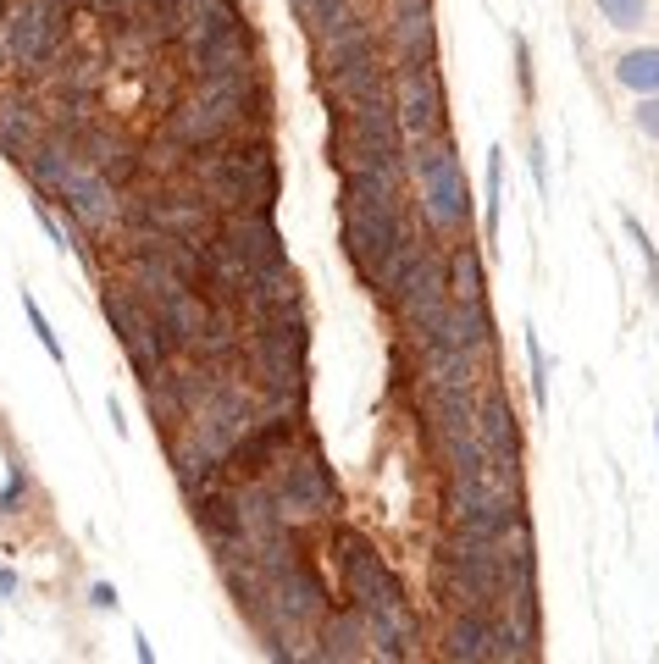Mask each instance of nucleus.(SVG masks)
Segmentation results:
<instances>
[{
    "instance_id": "f257e3e1",
    "label": "nucleus",
    "mask_w": 659,
    "mask_h": 664,
    "mask_svg": "<svg viewBox=\"0 0 659 664\" xmlns=\"http://www.w3.org/2000/svg\"><path fill=\"white\" fill-rule=\"evenodd\" d=\"M189 178L205 205L216 211H272L277 194V166L272 144H205L189 161Z\"/></svg>"
},
{
    "instance_id": "f03ea898",
    "label": "nucleus",
    "mask_w": 659,
    "mask_h": 664,
    "mask_svg": "<svg viewBox=\"0 0 659 664\" xmlns=\"http://www.w3.org/2000/svg\"><path fill=\"white\" fill-rule=\"evenodd\" d=\"M333 161L344 166V172H360V166H405V128H399L394 95L338 106Z\"/></svg>"
},
{
    "instance_id": "7ed1b4c3",
    "label": "nucleus",
    "mask_w": 659,
    "mask_h": 664,
    "mask_svg": "<svg viewBox=\"0 0 659 664\" xmlns=\"http://www.w3.org/2000/svg\"><path fill=\"white\" fill-rule=\"evenodd\" d=\"M410 172H416L427 227H432V233H460V227L471 222V194H466V178H460L455 144H449V139L410 144Z\"/></svg>"
},
{
    "instance_id": "20e7f679",
    "label": "nucleus",
    "mask_w": 659,
    "mask_h": 664,
    "mask_svg": "<svg viewBox=\"0 0 659 664\" xmlns=\"http://www.w3.org/2000/svg\"><path fill=\"white\" fill-rule=\"evenodd\" d=\"M100 310H106V321H111V332H117L122 355L133 360V371H139L144 382H161V377H167L172 349H167V338H161V327H156V316H150V305H144L139 294L106 288V294H100Z\"/></svg>"
},
{
    "instance_id": "39448f33",
    "label": "nucleus",
    "mask_w": 659,
    "mask_h": 664,
    "mask_svg": "<svg viewBox=\"0 0 659 664\" xmlns=\"http://www.w3.org/2000/svg\"><path fill=\"white\" fill-rule=\"evenodd\" d=\"M67 0H23L6 12V56L17 72H45L56 61L61 39H67Z\"/></svg>"
},
{
    "instance_id": "423d86ee",
    "label": "nucleus",
    "mask_w": 659,
    "mask_h": 664,
    "mask_svg": "<svg viewBox=\"0 0 659 664\" xmlns=\"http://www.w3.org/2000/svg\"><path fill=\"white\" fill-rule=\"evenodd\" d=\"M277 465H283V471H277L272 493H277V510H283V521H311V515H322V510H333V504H338L333 476H327V465L316 460L311 449L283 454Z\"/></svg>"
},
{
    "instance_id": "0eeeda50",
    "label": "nucleus",
    "mask_w": 659,
    "mask_h": 664,
    "mask_svg": "<svg viewBox=\"0 0 659 664\" xmlns=\"http://www.w3.org/2000/svg\"><path fill=\"white\" fill-rule=\"evenodd\" d=\"M338 565H344V587H349V598H355V609L405 604V581H399V570L383 565L366 537L338 532Z\"/></svg>"
},
{
    "instance_id": "6e6552de",
    "label": "nucleus",
    "mask_w": 659,
    "mask_h": 664,
    "mask_svg": "<svg viewBox=\"0 0 659 664\" xmlns=\"http://www.w3.org/2000/svg\"><path fill=\"white\" fill-rule=\"evenodd\" d=\"M394 111L399 128H405V144L438 139L444 133V78H438V67H399Z\"/></svg>"
},
{
    "instance_id": "1a4fd4ad",
    "label": "nucleus",
    "mask_w": 659,
    "mask_h": 664,
    "mask_svg": "<svg viewBox=\"0 0 659 664\" xmlns=\"http://www.w3.org/2000/svg\"><path fill=\"white\" fill-rule=\"evenodd\" d=\"M50 194H56V200L67 205V211L78 216L84 227H106V222H117V216H122L117 183H111V178H100L95 166L84 161V150H78V155L67 161V172L56 178V189H50Z\"/></svg>"
},
{
    "instance_id": "9d476101",
    "label": "nucleus",
    "mask_w": 659,
    "mask_h": 664,
    "mask_svg": "<svg viewBox=\"0 0 659 664\" xmlns=\"http://www.w3.org/2000/svg\"><path fill=\"white\" fill-rule=\"evenodd\" d=\"M410 233L405 211H360V205H344V255L355 261V272L372 283L377 261H383L388 249Z\"/></svg>"
},
{
    "instance_id": "9b49d317",
    "label": "nucleus",
    "mask_w": 659,
    "mask_h": 664,
    "mask_svg": "<svg viewBox=\"0 0 659 664\" xmlns=\"http://www.w3.org/2000/svg\"><path fill=\"white\" fill-rule=\"evenodd\" d=\"M133 227H144V233H172V238H200L205 227H211V205L200 200V194H139V205H128Z\"/></svg>"
},
{
    "instance_id": "f8f14e48",
    "label": "nucleus",
    "mask_w": 659,
    "mask_h": 664,
    "mask_svg": "<svg viewBox=\"0 0 659 664\" xmlns=\"http://www.w3.org/2000/svg\"><path fill=\"white\" fill-rule=\"evenodd\" d=\"M189 72L194 78H233V72H255V39L244 28V17L222 23L216 34L189 45Z\"/></svg>"
},
{
    "instance_id": "ddd939ff",
    "label": "nucleus",
    "mask_w": 659,
    "mask_h": 664,
    "mask_svg": "<svg viewBox=\"0 0 659 664\" xmlns=\"http://www.w3.org/2000/svg\"><path fill=\"white\" fill-rule=\"evenodd\" d=\"M444 659L449 664H499L504 659V637H499V609H455L444 631Z\"/></svg>"
},
{
    "instance_id": "4468645a",
    "label": "nucleus",
    "mask_w": 659,
    "mask_h": 664,
    "mask_svg": "<svg viewBox=\"0 0 659 664\" xmlns=\"http://www.w3.org/2000/svg\"><path fill=\"white\" fill-rule=\"evenodd\" d=\"M421 349H460V355H482V349L493 344V310L482 305V299H471V305H455L449 299L444 321L432 332H421L416 338Z\"/></svg>"
},
{
    "instance_id": "2eb2a0df",
    "label": "nucleus",
    "mask_w": 659,
    "mask_h": 664,
    "mask_svg": "<svg viewBox=\"0 0 659 664\" xmlns=\"http://www.w3.org/2000/svg\"><path fill=\"white\" fill-rule=\"evenodd\" d=\"M438 565L460 570L466 581H477V587H488V593L504 598V543H499V537L449 532V543L438 548Z\"/></svg>"
},
{
    "instance_id": "dca6fc26",
    "label": "nucleus",
    "mask_w": 659,
    "mask_h": 664,
    "mask_svg": "<svg viewBox=\"0 0 659 664\" xmlns=\"http://www.w3.org/2000/svg\"><path fill=\"white\" fill-rule=\"evenodd\" d=\"M394 95V78H388V61L377 50H360V56L338 61L327 72V100L333 106H355V100H388Z\"/></svg>"
},
{
    "instance_id": "f3484780",
    "label": "nucleus",
    "mask_w": 659,
    "mask_h": 664,
    "mask_svg": "<svg viewBox=\"0 0 659 664\" xmlns=\"http://www.w3.org/2000/svg\"><path fill=\"white\" fill-rule=\"evenodd\" d=\"M222 238H228L233 249H239L244 261L255 266V272H266V266H283V233L272 227V216L266 211H228V222H222Z\"/></svg>"
},
{
    "instance_id": "a211bd4d",
    "label": "nucleus",
    "mask_w": 659,
    "mask_h": 664,
    "mask_svg": "<svg viewBox=\"0 0 659 664\" xmlns=\"http://www.w3.org/2000/svg\"><path fill=\"white\" fill-rule=\"evenodd\" d=\"M39 139H45V106L34 95H23V89L0 95V150L12 161H23Z\"/></svg>"
},
{
    "instance_id": "6ab92c4d",
    "label": "nucleus",
    "mask_w": 659,
    "mask_h": 664,
    "mask_svg": "<svg viewBox=\"0 0 659 664\" xmlns=\"http://www.w3.org/2000/svg\"><path fill=\"white\" fill-rule=\"evenodd\" d=\"M477 432H482V449H488L504 471H521V427H516V410L504 404L499 388L477 404Z\"/></svg>"
},
{
    "instance_id": "aec40b11",
    "label": "nucleus",
    "mask_w": 659,
    "mask_h": 664,
    "mask_svg": "<svg viewBox=\"0 0 659 664\" xmlns=\"http://www.w3.org/2000/svg\"><path fill=\"white\" fill-rule=\"evenodd\" d=\"M360 626L366 642H377V659H410V642H416V615L410 604H383V609H360Z\"/></svg>"
},
{
    "instance_id": "412c9836",
    "label": "nucleus",
    "mask_w": 659,
    "mask_h": 664,
    "mask_svg": "<svg viewBox=\"0 0 659 664\" xmlns=\"http://www.w3.org/2000/svg\"><path fill=\"white\" fill-rule=\"evenodd\" d=\"M239 305L250 310L255 321L283 316V310H300V277L288 272V261H283V266H266V272L250 277V288H244Z\"/></svg>"
},
{
    "instance_id": "4be33fe9",
    "label": "nucleus",
    "mask_w": 659,
    "mask_h": 664,
    "mask_svg": "<svg viewBox=\"0 0 659 664\" xmlns=\"http://www.w3.org/2000/svg\"><path fill=\"white\" fill-rule=\"evenodd\" d=\"M78 150H84V161L111 183H128L133 172H139V150H133V139H122V133H111V128H95V122L84 128Z\"/></svg>"
},
{
    "instance_id": "5701e85b",
    "label": "nucleus",
    "mask_w": 659,
    "mask_h": 664,
    "mask_svg": "<svg viewBox=\"0 0 659 664\" xmlns=\"http://www.w3.org/2000/svg\"><path fill=\"white\" fill-rule=\"evenodd\" d=\"M239 349H244V338H239V321H233V310L205 305L200 332L189 338V355H194V360H205V366H228V360L239 355Z\"/></svg>"
},
{
    "instance_id": "b1692460",
    "label": "nucleus",
    "mask_w": 659,
    "mask_h": 664,
    "mask_svg": "<svg viewBox=\"0 0 659 664\" xmlns=\"http://www.w3.org/2000/svg\"><path fill=\"white\" fill-rule=\"evenodd\" d=\"M194 521H200L205 543L222 554V548H239L244 543V521H239V498L233 493H200L194 498Z\"/></svg>"
},
{
    "instance_id": "393cba45",
    "label": "nucleus",
    "mask_w": 659,
    "mask_h": 664,
    "mask_svg": "<svg viewBox=\"0 0 659 664\" xmlns=\"http://www.w3.org/2000/svg\"><path fill=\"white\" fill-rule=\"evenodd\" d=\"M360 50H377V28L366 23V17H338L333 28H322L316 34V61H322V72H333L338 61H349V56H360Z\"/></svg>"
},
{
    "instance_id": "a878e982",
    "label": "nucleus",
    "mask_w": 659,
    "mask_h": 664,
    "mask_svg": "<svg viewBox=\"0 0 659 664\" xmlns=\"http://www.w3.org/2000/svg\"><path fill=\"white\" fill-rule=\"evenodd\" d=\"M394 56H399V67H438V28H432V12H399L394 17Z\"/></svg>"
},
{
    "instance_id": "bb28decb",
    "label": "nucleus",
    "mask_w": 659,
    "mask_h": 664,
    "mask_svg": "<svg viewBox=\"0 0 659 664\" xmlns=\"http://www.w3.org/2000/svg\"><path fill=\"white\" fill-rule=\"evenodd\" d=\"M322 648H311V659H333V664H344V659H366V626L355 620V609H327L322 615Z\"/></svg>"
},
{
    "instance_id": "cd10ccee",
    "label": "nucleus",
    "mask_w": 659,
    "mask_h": 664,
    "mask_svg": "<svg viewBox=\"0 0 659 664\" xmlns=\"http://www.w3.org/2000/svg\"><path fill=\"white\" fill-rule=\"evenodd\" d=\"M172 476H178V487L189 498H200V493H211V482L222 476V465H216L194 438H183V443H172Z\"/></svg>"
},
{
    "instance_id": "c85d7f7f",
    "label": "nucleus",
    "mask_w": 659,
    "mask_h": 664,
    "mask_svg": "<svg viewBox=\"0 0 659 664\" xmlns=\"http://www.w3.org/2000/svg\"><path fill=\"white\" fill-rule=\"evenodd\" d=\"M421 377L427 388H477V355H460V349H421Z\"/></svg>"
},
{
    "instance_id": "c756f323",
    "label": "nucleus",
    "mask_w": 659,
    "mask_h": 664,
    "mask_svg": "<svg viewBox=\"0 0 659 664\" xmlns=\"http://www.w3.org/2000/svg\"><path fill=\"white\" fill-rule=\"evenodd\" d=\"M444 272H449V299L455 305H471V299H482V255H477V244H455L449 249V261H444Z\"/></svg>"
},
{
    "instance_id": "7c9ffc66",
    "label": "nucleus",
    "mask_w": 659,
    "mask_h": 664,
    "mask_svg": "<svg viewBox=\"0 0 659 664\" xmlns=\"http://www.w3.org/2000/svg\"><path fill=\"white\" fill-rule=\"evenodd\" d=\"M427 249H432V244H427V233H405V238H399V244L383 255V261H377L372 288H377V294H394V288H399V277H405L410 266H416L421 255H427Z\"/></svg>"
},
{
    "instance_id": "2f4dec72",
    "label": "nucleus",
    "mask_w": 659,
    "mask_h": 664,
    "mask_svg": "<svg viewBox=\"0 0 659 664\" xmlns=\"http://www.w3.org/2000/svg\"><path fill=\"white\" fill-rule=\"evenodd\" d=\"M615 83L632 95H659V50H626L615 61Z\"/></svg>"
},
{
    "instance_id": "473e14b6",
    "label": "nucleus",
    "mask_w": 659,
    "mask_h": 664,
    "mask_svg": "<svg viewBox=\"0 0 659 664\" xmlns=\"http://www.w3.org/2000/svg\"><path fill=\"white\" fill-rule=\"evenodd\" d=\"M288 12L300 17L305 34H322V28H333L338 17L355 12V0H288Z\"/></svg>"
},
{
    "instance_id": "72a5a7b5",
    "label": "nucleus",
    "mask_w": 659,
    "mask_h": 664,
    "mask_svg": "<svg viewBox=\"0 0 659 664\" xmlns=\"http://www.w3.org/2000/svg\"><path fill=\"white\" fill-rule=\"evenodd\" d=\"M599 6V17L610 28H643L648 23V0H593Z\"/></svg>"
},
{
    "instance_id": "f704fd0d",
    "label": "nucleus",
    "mask_w": 659,
    "mask_h": 664,
    "mask_svg": "<svg viewBox=\"0 0 659 664\" xmlns=\"http://www.w3.org/2000/svg\"><path fill=\"white\" fill-rule=\"evenodd\" d=\"M527 360H532V399H538V410H549V355H543L538 332H527Z\"/></svg>"
},
{
    "instance_id": "c9c22d12",
    "label": "nucleus",
    "mask_w": 659,
    "mask_h": 664,
    "mask_svg": "<svg viewBox=\"0 0 659 664\" xmlns=\"http://www.w3.org/2000/svg\"><path fill=\"white\" fill-rule=\"evenodd\" d=\"M23 316H28V327H34V338H39V344H45V355H50V360H56V366H61V360H67V355H61V338H56V332H50L45 310H39L34 299H23Z\"/></svg>"
},
{
    "instance_id": "e433bc0d",
    "label": "nucleus",
    "mask_w": 659,
    "mask_h": 664,
    "mask_svg": "<svg viewBox=\"0 0 659 664\" xmlns=\"http://www.w3.org/2000/svg\"><path fill=\"white\" fill-rule=\"evenodd\" d=\"M499 194H504V161L499 150H488V238L499 233Z\"/></svg>"
},
{
    "instance_id": "4c0bfd02",
    "label": "nucleus",
    "mask_w": 659,
    "mask_h": 664,
    "mask_svg": "<svg viewBox=\"0 0 659 664\" xmlns=\"http://www.w3.org/2000/svg\"><path fill=\"white\" fill-rule=\"evenodd\" d=\"M632 122H637V133H643V139L659 144V95H643V106L632 111Z\"/></svg>"
},
{
    "instance_id": "58836bf2",
    "label": "nucleus",
    "mask_w": 659,
    "mask_h": 664,
    "mask_svg": "<svg viewBox=\"0 0 659 664\" xmlns=\"http://www.w3.org/2000/svg\"><path fill=\"white\" fill-rule=\"evenodd\" d=\"M626 233H632V244L643 249V261H648V272L659 277V255H654V244H648V233H643V222H637V216H626Z\"/></svg>"
},
{
    "instance_id": "ea45409f",
    "label": "nucleus",
    "mask_w": 659,
    "mask_h": 664,
    "mask_svg": "<svg viewBox=\"0 0 659 664\" xmlns=\"http://www.w3.org/2000/svg\"><path fill=\"white\" fill-rule=\"evenodd\" d=\"M23 493H28V482H23V471L12 465V482H6V493H0V510H17V504H23Z\"/></svg>"
},
{
    "instance_id": "a19ab883",
    "label": "nucleus",
    "mask_w": 659,
    "mask_h": 664,
    "mask_svg": "<svg viewBox=\"0 0 659 664\" xmlns=\"http://www.w3.org/2000/svg\"><path fill=\"white\" fill-rule=\"evenodd\" d=\"M89 598H95V609H117V587H111V581H95Z\"/></svg>"
},
{
    "instance_id": "79ce46f5",
    "label": "nucleus",
    "mask_w": 659,
    "mask_h": 664,
    "mask_svg": "<svg viewBox=\"0 0 659 664\" xmlns=\"http://www.w3.org/2000/svg\"><path fill=\"white\" fill-rule=\"evenodd\" d=\"M106 415H111V432L128 438V415H122V399H106Z\"/></svg>"
},
{
    "instance_id": "37998d69",
    "label": "nucleus",
    "mask_w": 659,
    "mask_h": 664,
    "mask_svg": "<svg viewBox=\"0 0 659 664\" xmlns=\"http://www.w3.org/2000/svg\"><path fill=\"white\" fill-rule=\"evenodd\" d=\"M516 67H521V89L532 95V61H527V39H516Z\"/></svg>"
},
{
    "instance_id": "c03bdc74",
    "label": "nucleus",
    "mask_w": 659,
    "mask_h": 664,
    "mask_svg": "<svg viewBox=\"0 0 659 664\" xmlns=\"http://www.w3.org/2000/svg\"><path fill=\"white\" fill-rule=\"evenodd\" d=\"M12 593H17V570L0 565V598H12Z\"/></svg>"
},
{
    "instance_id": "a18cd8bd",
    "label": "nucleus",
    "mask_w": 659,
    "mask_h": 664,
    "mask_svg": "<svg viewBox=\"0 0 659 664\" xmlns=\"http://www.w3.org/2000/svg\"><path fill=\"white\" fill-rule=\"evenodd\" d=\"M399 12H432V0H394V17Z\"/></svg>"
},
{
    "instance_id": "49530a36",
    "label": "nucleus",
    "mask_w": 659,
    "mask_h": 664,
    "mask_svg": "<svg viewBox=\"0 0 659 664\" xmlns=\"http://www.w3.org/2000/svg\"><path fill=\"white\" fill-rule=\"evenodd\" d=\"M654 443H659V421H654Z\"/></svg>"
}]
</instances>
